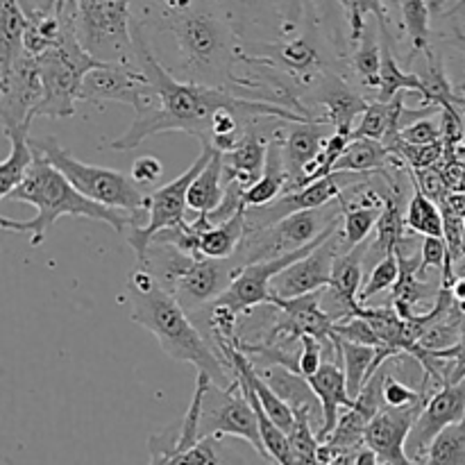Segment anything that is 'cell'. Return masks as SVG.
Listing matches in <instances>:
<instances>
[{"label":"cell","mask_w":465,"mask_h":465,"mask_svg":"<svg viewBox=\"0 0 465 465\" xmlns=\"http://www.w3.org/2000/svg\"><path fill=\"white\" fill-rule=\"evenodd\" d=\"M132 35H134L136 62L157 89L159 104L153 112L136 114L134 123L121 136L109 141L107 145L112 150H134L145 139L162 134V132H186L191 136H198L200 141H209L212 121L218 109L241 107L250 100L221 89V86L200 84V82L191 80L180 82L154 57L148 41H145L141 23L134 21Z\"/></svg>","instance_id":"obj_1"},{"label":"cell","mask_w":465,"mask_h":465,"mask_svg":"<svg viewBox=\"0 0 465 465\" xmlns=\"http://www.w3.org/2000/svg\"><path fill=\"white\" fill-rule=\"evenodd\" d=\"M127 302L132 321L148 330L168 357L191 363L218 386H230L236 380V375L230 377L225 357L209 345L175 293H171L145 266H139L130 275Z\"/></svg>","instance_id":"obj_2"},{"label":"cell","mask_w":465,"mask_h":465,"mask_svg":"<svg viewBox=\"0 0 465 465\" xmlns=\"http://www.w3.org/2000/svg\"><path fill=\"white\" fill-rule=\"evenodd\" d=\"M7 200L32 204L36 209V216L30 221H14V218L0 216V230L12 232V234H30L32 248L44 243L48 230L62 216H80L107 223L118 234H123L132 223L130 213L104 207V204L82 195L66 180V175L57 166H53L39 150H35V159H32V166L27 168L25 180L9 193Z\"/></svg>","instance_id":"obj_3"},{"label":"cell","mask_w":465,"mask_h":465,"mask_svg":"<svg viewBox=\"0 0 465 465\" xmlns=\"http://www.w3.org/2000/svg\"><path fill=\"white\" fill-rule=\"evenodd\" d=\"M162 21L163 30L175 36L189 80L230 91L241 44H236L239 36L223 12L195 7L193 0L186 9H166Z\"/></svg>","instance_id":"obj_4"},{"label":"cell","mask_w":465,"mask_h":465,"mask_svg":"<svg viewBox=\"0 0 465 465\" xmlns=\"http://www.w3.org/2000/svg\"><path fill=\"white\" fill-rule=\"evenodd\" d=\"M30 143L53 166H57L82 195H86L94 203L104 204V207L130 213V227L143 225L141 216L148 213V195L141 191V184H136L132 177H127L121 171H114V168L80 162L66 148H62L54 136H45V139H32L30 136Z\"/></svg>","instance_id":"obj_5"},{"label":"cell","mask_w":465,"mask_h":465,"mask_svg":"<svg viewBox=\"0 0 465 465\" xmlns=\"http://www.w3.org/2000/svg\"><path fill=\"white\" fill-rule=\"evenodd\" d=\"M36 62H39L41 82H44V98L36 107V116L57 118V121L75 114V104L80 103L82 82H84L86 73L91 68L107 64L82 48L80 39H77L75 21L64 30L57 44L36 54Z\"/></svg>","instance_id":"obj_6"},{"label":"cell","mask_w":465,"mask_h":465,"mask_svg":"<svg viewBox=\"0 0 465 465\" xmlns=\"http://www.w3.org/2000/svg\"><path fill=\"white\" fill-rule=\"evenodd\" d=\"M132 0H75V30L82 48L100 62L136 64Z\"/></svg>","instance_id":"obj_7"},{"label":"cell","mask_w":465,"mask_h":465,"mask_svg":"<svg viewBox=\"0 0 465 465\" xmlns=\"http://www.w3.org/2000/svg\"><path fill=\"white\" fill-rule=\"evenodd\" d=\"M336 218H341V203H336V207L327 204L321 209L293 212L266 227H245L234 259L239 262V266H245V263L293 252L321 236Z\"/></svg>","instance_id":"obj_8"},{"label":"cell","mask_w":465,"mask_h":465,"mask_svg":"<svg viewBox=\"0 0 465 465\" xmlns=\"http://www.w3.org/2000/svg\"><path fill=\"white\" fill-rule=\"evenodd\" d=\"M203 436H216V439L236 436V439L248 440L263 461H271L252 404L239 380L232 381L230 386H218L213 381L207 384L203 409H200V439Z\"/></svg>","instance_id":"obj_9"},{"label":"cell","mask_w":465,"mask_h":465,"mask_svg":"<svg viewBox=\"0 0 465 465\" xmlns=\"http://www.w3.org/2000/svg\"><path fill=\"white\" fill-rule=\"evenodd\" d=\"M80 103H91L98 107L103 103H125L134 107L136 114H145L157 107L159 95L139 62H107L86 73L84 82H82Z\"/></svg>","instance_id":"obj_10"},{"label":"cell","mask_w":465,"mask_h":465,"mask_svg":"<svg viewBox=\"0 0 465 465\" xmlns=\"http://www.w3.org/2000/svg\"><path fill=\"white\" fill-rule=\"evenodd\" d=\"M213 153H216V148H213L209 141H203V153H200V157L191 163L189 171L182 173V175L177 177V180H173L171 184L148 193V221L141 227H130V232H127V243L132 245V250L136 252V259H139V262L143 259L145 250H148L150 245V239H153L157 232L184 223V213L186 209H189L186 193H189L191 182H193L195 175L207 166V162L212 159Z\"/></svg>","instance_id":"obj_11"},{"label":"cell","mask_w":465,"mask_h":465,"mask_svg":"<svg viewBox=\"0 0 465 465\" xmlns=\"http://www.w3.org/2000/svg\"><path fill=\"white\" fill-rule=\"evenodd\" d=\"M341 223H343V213H341V218H336V221L331 223L321 236H316L312 243L302 245V248L293 250V252L282 254V257L262 259V262H252L241 266L239 272H236V277L232 280V284L227 286L225 293L218 298V302L230 304V307L236 309L239 313L252 312V309L259 307V304H271L272 307V300H275V295H272L271 291L272 277H275L277 272L284 271V268H289L293 262L302 259L304 254L312 252V250L316 248V245H321L322 241L330 239L334 232H339ZM213 302H216V300H213Z\"/></svg>","instance_id":"obj_12"},{"label":"cell","mask_w":465,"mask_h":465,"mask_svg":"<svg viewBox=\"0 0 465 465\" xmlns=\"http://www.w3.org/2000/svg\"><path fill=\"white\" fill-rule=\"evenodd\" d=\"M239 268L234 257H189L177 272L171 293H175V298L189 313L200 312L225 293Z\"/></svg>","instance_id":"obj_13"},{"label":"cell","mask_w":465,"mask_h":465,"mask_svg":"<svg viewBox=\"0 0 465 465\" xmlns=\"http://www.w3.org/2000/svg\"><path fill=\"white\" fill-rule=\"evenodd\" d=\"M465 416V377L459 381L439 386V391L427 395V402L418 416L416 425L407 439V454L413 463L427 461L430 445L436 436L452 422H459Z\"/></svg>","instance_id":"obj_14"},{"label":"cell","mask_w":465,"mask_h":465,"mask_svg":"<svg viewBox=\"0 0 465 465\" xmlns=\"http://www.w3.org/2000/svg\"><path fill=\"white\" fill-rule=\"evenodd\" d=\"M41 98H44V82H41L39 62L35 54L23 50L21 57L14 62L5 84L0 86V125L3 130L7 132L14 127L32 125Z\"/></svg>","instance_id":"obj_15"},{"label":"cell","mask_w":465,"mask_h":465,"mask_svg":"<svg viewBox=\"0 0 465 465\" xmlns=\"http://www.w3.org/2000/svg\"><path fill=\"white\" fill-rule=\"evenodd\" d=\"M341 230V227H339ZM341 252L339 232L322 241L321 245L304 254L302 259L291 263L282 272H277L271 282V291L275 298H298V295L316 293V291L330 289L331 266L336 254Z\"/></svg>","instance_id":"obj_16"},{"label":"cell","mask_w":465,"mask_h":465,"mask_svg":"<svg viewBox=\"0 0 465 465\" xmlns=\"http://www.w3.org/2000/svg\"><path fill=\"white\" fill-rule=\"evenodd\" d=\"M427 402V400H425ZM425 402L409 404V407H381L368 422L363 443L380 457L386 465H409L413 459L407 454V439L411 427L416 425Z\"/></svg>","instance_id":"obj_17"},{"label":"cell","mask_w":465,"mask_h":465,"mask_svg":"<svg viewBox=\"0 0 465 465\" xmlns=\"http://www.w3.org/2000/svg\"><path fill=\"white\" fill-rule=\"evenodd\" d=\"M371 239L361 241L354 248L339 252L331 266V280H330V293L331 300L339 304L336 312V321L345 316H354L361 312L359 304V291H361L363 282V262H366L368 252H371Z\"/></svg>","instance_id":"obj_18"},{"label":"cell","mask_w":465,"mask_h":465,"mask_svg":"<svg viewBox=\"0 0 465 465\" xmlns=\"http://www.w3.org/2000/svg\"><path fill=\"white\" fill-rule=\"evenodd\" d=\"M216 7L232 25L239 39L254 41L259 35L284 36L277 0H216Z\"/></svg>","instance_id":"obj_19"},{"label":"cell","mask_w":465,"mask_h":465,"mask_svg":"<svg viewBox=\"0 0 465 465\" xmlns=\"http://www.w3.org/2000/svg\"><path fill=\"white\" fill-rule=\"evenodd\" d=\"M327 123H316V121H295L289 127L284 136V162L286 171H289V191H295L302 186L304 171H307L309 163L321 154V150L325 148L330 134L325 132Z\"/></svg>","instance_id":"obj_20"},{"label":"cell","mask_w":465,"mask_h":465,"mask_svg":"<svg viewBox=\"0 0 465 465\" xmlns=\"http://www.w3.org/2000/svg\"><path fill=\"white\" fill-rule=\"evenodd\" d=\"M309 386L316 393L318 402L322 409V425L316 431L318 440H327V436L334 431L339 416L348 407H352L354 400L348 393V381H345V371L334 361H322V366L318 368V372H313L312 377H307Z\"/></svg>","instance_id":"obj_21"},{"label":"cell","mask_w":465,"mask_h":465,"mask_svg":"<svg viewBox=\"0 0 465 465\" xmlns=\"http://www.w3.org/2000/svg\"><path fill=\"white\" fill-rule=\"evenodd\" d=\"M316 98L322 104V109H325L322 118L327 121V125H331L339 132H348V134H352L354 121L368 107L366 98L361 94H357L336 73H322V82L318 84Z\"/></svg>","instance_id":"obj_22"},{"label":"cell","mask_w":465,"mask_h":465,"mask_svg":"<svg viewBox=\"0 0 465 465\" xmlns=\"http://www.w3.org/2000/svg\"><path fill=\"white\" fill-rule=\"evenodd\" d=\"M268 143L271 139H266L262 130H250L248 125L243 141L230 153H223V180L236 182L243 189L254 184L266 171Z\"/></svg>","instance_id":"obj_23"},{"label":"cell","mask_w":465,"mask_h":465,"mask_svg":"<svg viewBox=\"0 0 465 465\" xmlns=\"http://www.w3.org/2000/svg\"><path fill=\"white\" fill-rule=\"evenodd\" d=\"M339 203L341 213H343V223L339 230L341 252H345L361 241L371 239L381 216V209H384V195L375 193L372 189H363V193H359L354 200L341 195Z\"/></svg>","instance_id":"obj_24"},{"label":"cell","mask_w":465,"mask_h":465,"mask_svg":"<svg viewBox=\"0 0 465 465\" xmlns=\"http://www.w3.org/2000/svg\"><path fill=\"white\" fill-rule=\"evenodd\" d=\"M25 25L27 16L23 0H0V86L7 80L14 62L25 50Z\"/></svg>","instance_id":"obj_25"},{"label":"cell","mask_w":465,"mask_h":465,"mask_svg":"<svg viewBox=\"0 0 465 465\" xmlns=\"http://www.w3.org/2000/svg\"><path fill=\"white\" fill-rule=\"evenodd\" d=\"M380 41H381V73H380V89H377V100H391L393 95L402 94V91H416L422 100H425V82L416 73H407L400 68L398 59L393 54V35L391 27H380Z\"/></svg>","instance_id":"obj_26"},{"label":"cell","mask_w":465,"mask_h":465,"mask_svg":"<svg viewBox=\"0 0 465 465\" xmlns=\"http://www.w3.org/2000/svg\"><path fill=\"white\" fill-rule=\"evenodd\" d=\"M5 134H7L12 148H9L7 157L0 162V200L9 198V193L25 180L27 168L32 166V159H35V148L30 143V125L14 127Z\"/></svg>","instance_id":"obj_27"},{"label":"cell","mask_w":465,"mask_h":465,"mask_svg":"<svg viewBox=\"0 0 465 465\" xmlns=\"http://www.w3.org/2000/svg\"><path fill=\"white\" fill-rule=\"evenodd\" d=\"M191 225V223H189ZM193 230V227H191ZM198 234V252L200 257L213 259H230L234 257L241 239L245 234V209L236 216L227 218L223 223L204 227V230H193Z\"/></svg>","instance_id":"obj_28"},{"label":"cell","mask_w":465,"mask_h":465,"mask_svg":"<svg viewBox=\"0 0 465 465\" xmlns=\"http://www.w3.org/2000/svg\"><path fill=\"white\" fill-rule=\"evenodd\" d=\"M223 195H225V180H223V153H213L207 166L195 175L191 182L189 193H186V203L189 209H193L195 216L198 213H212L213 209L221 204Z\"/></svg>","instance_id":"obj_29"},{"label":"cell","mask_w":465,"mask_h":465,"mask_svg":"<svg viewBox=\"0 0 465 465\" xmlns=\"http://www.w3.org/2000/svg\"><path fill=\"white\" fill-rule=\"evenodd\" d=\"M393 153L386 148L384 141L380 139H368V136H357L350 139L345 145L343 154L336 159L334 168L336 171H357V173H384L386 163L391 162Z\"/></svg>","instance_id":"obj_30"},{"label":"cell","mask_w":465,"mask_h":465,"mask_svg":"<svg viewBox=\"0 0 465 465\" xmlns=\"http://www.w3.org/2000/svg\"><path fill=\"white\" fill-rule=\"evenodd\" d=\"M404 234H407V216L400 209V189H395L393 184V193L384 195V209L375 225L371 252H380L381 257L395 252L400 245H404Z\"/></svg>","instance_id":"obj_31"},{"label":"cell","mask_w":465,"mask_h":465,"mask_svg":"<svg viewBox=\"0 0 465 465\" xmlns=\"http://www.w3.org/2000/svg\"><path fill=\"white\" fill-rule=\"evenodd\" d=\"M407 230L422 236H443L445 232L440 204L431 200L418 184L407 207Z\"/></svg>","instance_id":"obj_32"},{"label":"cell","mask_w":465,"mask_h":465,"mask_svg":"<svg viewBox=\"0 0 465 465\" xmlns=\"http://www.w3.org/2000/svg\"><path fill=\"white\" fill-rule=\"evenodd\" d=\"M352 71L361 80L366 89L375 91L380 89V73H381V41L375 32L363 30L361 39L357 45H352Z\"/></svg>","instance_id":"obj_33"},{"label":"cell","mask_w":465,"mask_h":465,"mask_svg":"<svg viewBox=\"0 0 465 465\" xmlns=\"http://www.w3.org/2000/svg\"><path fill=\"white\" fill-rule=\"evenodd\" d=\"M427 463L463 465L465 463V416L445 427L427 452Z\"/></svg>","instance_id":"obj_34"},{"label":"cell","mask_w":465,"mask_h":465,"mask_svg":"<svg viewBox=\"0 0 465 465\" xmlns=\"http://www.w3.org/2000/svg\"><path fill=\"white\" fill-rule=\"evenodd\" d=\"M289 448L293 463H318V440L316 427L307 411H295V422L289 434Z\"/></svg>","instance_id":"obj_35"},{"label":"cell","mask_w":465,"mask_h":465,"mask_svg":"<svg viewBox=\"0 0 465 465\" xmlns=\"http://www.w3.org/2000/svg\"><path fill=\"white\" fill-rule=\"evenodd\" d=\"M400 16H402V23L404 27H407L409 36H411L413 50H416V53H422V50L430 48V0H402V3H400Z\"/></svg>","instance_id":"obj_36"},{"label":"cell","mask_w":465,"mask_h":465,"mask_svg":"<svg viewBox=\"0 0 465 465\" xmlns=\"http://www.w3.org/2000/svg\"><path fill=\"white\" fill-rule=\"evenodd\" d=\"M386 148L393 154H400V157H402L404 162L411 163V168H416V171H425V168H431L439 162L440 154H443L445 150V143L443 139L434 141V143H407V141H402L400 136H395Z\"/></svg>","instance_id":"obj_37"},{"label":"cell","mask_w":465,"mask_h":465,"mask_svg":"<svg viewBox=\"0 0 465 465\" xmlns=\"http://www.w3.org/2000/svg\"><path fill=\"white\" fill-rule=\"evenodd\" d=\"M398 277H400L398 254L391 252V254H386V257H381L380 262H377V266L372 268L368 282H363V289L359 291V304H361V307H366L368 300L375 298V295H380V293H384V291L391 289V286H395Z\"/></svg>","instance_id":"obj_38"},{"label":"cell","mask_w":465,"mask_h":465,"mask_svg":"<svg viewBox=\"0 0 465 465\" xmlns=\"http://www.w3.org/2000/svg\"><path fill=\"white\" fill-rule=\"evenodd\" d=\"M313 7L318 25H325L330 30V39L334 41L336 48L343 45V32L341 25L348 21V0H309Z\"/></svg>","instance_id":"obj_39"},{"label":"cell","mask_w":465,"mask_h":465,"mask_svg":"<svg viewBox=\"0 0 465 465\" xmlns=\"http://www.w3.org/2000/svg\"><path fill=\"white\" fill-rule=\"evenodd\" d=\"M427 389L420 386V389H409L407 384H402L400 380H395L393 375H386L384 380V404L386 407H409V404L425 402L427 400Z\"/></svg>","instance_id":"obj_40"},{"label":"cell","mask_w":465,"mask_h":465,"mask_svg":"<svg viewBox=\"0 0 465 465\" xmlns=\"http://www.w3.org/2000/svg\"><path fill=\"white\" fill-rule=\"evenodd\" d=\"M322 350L325 343L321 339L312 334H304L300 339V350H298V372L307 380L313 372H318V368L322 366Z\"/></svg>","instance_id":"obj_41"},{"label":"cell","mask_w":465,"mask_h":465,"mask_svg":"<svg viewBox=\"0 0 465 465\" xmlns=\"http://www.w3.org/2000/svg\"><path fill=\"white\" fill-rule=\"evenodd\" d=\"M398 136L407 143H434V141L443 139V132H440V125L431 121V116H427L404 125Z\"/></svg>","instance_id":"obj_42"},{"label":"cell","mask_w":465,"mask_h":465,"mask_svg":"<svg viewBox=\"0 0 465 465\" xmlns=\"http://www.w3.org/2000/svg\"><path fill=\"white\" fill-rule=\"evenodd\" d=\"M218 440L216 436H203L198 443L191 450H186L177 463H195V465H216L221 463V454H218Z\"/></svg>","instance_id":"obj_43"},{"label":"cell","mask_w":465,"mask_h":465,"mask_svg":"<svg viewBox=\"0 0 465 465\" xmlns=\"http://www.w3.org/2000/svg\"><path fill=\"white\" fill-rule=\"evenodd\" d=\"M130 173H132V180H134L136 184L148 186V184H154V182L163 175V166L157 157H153V154H143V157L134 159Z\"/></svg>","instance_id":"obj_44"},{"label":"cell","mask_w":465,"mask_h":465,"mask_svg":"<svg viewBox=\"0 0 465 465\" xmlns=\"http://www.w3.org/2000/svg\"><path fill=\"white\" fill-rule=\"evenodd\" d=\"M282 14V32L291 35L298 30L300 21L304 16V0H277Z\"/></svg>","instance_id":"obj_45"},{"label":"cell","mask_w":465,"mask_h":465,"mask_svg":"<svg viewBox=\"0 0 465 465\" xmlns=\"http://www.w3.org/2000/svg\"><path fill=\"white\" fill-rule=\"evenodd\" d=\"M440 203H445L448 204L450 209H452L454 213H457V216H461V218H465V191H450L448 195H445L443 200H440Z\"/></svg>","instance_id":"obj_46"},{"label":"cell","mask_w":465,"mask_h":465,"mask_svg":"<svg viewBox=\"0 0 465 465\" xmlns=\"http://www.w3.org/2000/svg\"><path fill=\"white\" fill-rule=\"evenodd\" d=\"M166 9H186L193 5V0H162Z\"/></svg>","instance_id":"obj_47"},{"label":"cell","mask_w":465,"mask_h":465,"mask_svg":"<svg viewBox=\"0 0 465 465\" xmlns=\"http://www.w3.org/2000/svg\"><path fill=\"white\" fill-rule=\"evenodd\" d=\"M381 3H384L386 12H389V16H391L393 12H400V3H402V0H381Z\"/></svg>","instance_id":"obj_48"},{"label":"cell","mask_w":465,"mask_h":465,"mask_svg":"<svg viewBox=\"0 0 465 465\" xmlns=\"http://www.w3.org/2000/svg\"><path fill=\"white\" fill-rule=\"evenodd\" d=\"M454 45H457V48L461 50V53H465V32H459L457 30V35H454Z\"/></svg>","instance_id":"obj_49"},{"label":"cell","mask_w":465,"mask_h":465,"mask_svg":"<svg viewBox=\"0 0 465 465\" xmlns=\"http://www.w3.org/2000/svg\"><path fill=\"white\" fill-rule=\"evenodd\" d=\"M452 12H465V0H457V5H454Z\"/></svg>","instance_id":"obj_50"},{"label":"cell","mask_w":465,"mask_h":465,"mask_svg":"<svg viewBox=\"0 0 465 465\" xmlns=\"http://www.w3.org/2000/svg\"><path fill=\"white\" fill-rule=\"evenodd\" d=\"M463 239H465V218H463Z\"/></svg>","instance_id":"obj_51"}]
</instances>
